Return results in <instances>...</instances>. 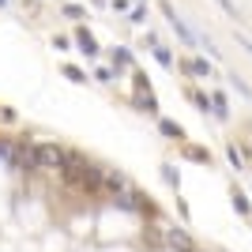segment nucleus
I'll return each mask as SVG.
<instances>
[{
    "label": "nucleus",
    "instance_id": "f257e3e1",
    "mask_svg": "<svg viewBox=\"0 0 252 252\" xmlns=\"http://www.w3.org/2000/svg\"><path fill=\"white\" fill-rule=\"evenodd\" d=\"M68 151H61L57 143H34L31 147V169H61Z\"/></svg>",
    "mask_w": 252,
    "mask_h": 252
},
{
    "label": "nucleus",
    "instance_id": "f03ea898",
    "mask_svg": "<svg viewBox=\"0 0 252 252\" xmlns=\"http://www.w3.org/2000/svg\"><path fill=\"white\" fill-rule=\"evenodd\" d=\"M162 11H166L169 27L177 31V38H181V42L189 45V49H200V45H203V38H196V34H192V27H189V23H185V19H181L177 11H173V4H162Z\"/></svg>",
    "mask_w": 252,
    "mask_h": 252
},
{
    "label": "nucleus",
    "instance_id": "7ed1b4c3",
    "mask_svg": "<svg viewBox=\"0 0 252 252\" xmlns=\"http://www.w3.org/2000/svg\"><path fill=\"white\" fill-rule=\"evenodd\" d=\"M75 42H79V53H87V57H94L98 53V42L91 31H75Z\"/></svg>",
    "mask_w": 252,
    "mask_h": 252
},
{
    "label": "nucleus",
    "instance_id": "20e7f679",
    "mask_svg": "<svg viewBox=\"0 0 252 252\" xmlns=\"http://www.w3.org/2000/svg\"><path fill=\"white\" fill-rule=\"evenodd\" d=\"M181 68H185V72H192V75H211V61H200V57H192V61H185Z\"/></svg>",
    "mask_w": 252,
    "mask_h": 252
},
{
    "label": "nucleus",
    "instance_id": "39448f33",
    "mask_svg": "<svg viewBox=\"0 0 252 252\" xmlns=\"http://www.w3.org/2000/svg\"><path fill=\"white\" fill-rule=\"evenodd\" d=\"M64 75H68L72 83H87V72H83V68H75V64H64Z\"/></svg>",
    "mask_w": 252,
    "mask_h": 252
},
{
    "label": "nucleus",
    "instance_id": "423d86ee",
    "mask_svg": "<svg viewBox=\"0 0 252 252\" xmlns=\"http://www.w3.org/2000/svg\"><path fill=\"white\" fill-rule=\"evenodd\" d=\"M155 57H158V64H162V68H173V53H169L166 45H155Z\"/></svg>",
    "mask_w": 252,
    "mask_h": 252
},
{
    "label": "nucleus",
    "instance_id": "0eeeda50",
    "mask_svg": "<svg viewBox=\"0 0 252 252\" xmlns=\"http://www.w3.org/2000/svg\"><path fill=\"white\" fill-rule=\"evenodd\" d=\"M139 109H143V113H158V102H155V94H151V91L139 98Z\"/></svg>",
    "mask_w": 252,
    "mask_h": 252
},
{
    "label": "nucleus",
    "instance_id": "6e6552de",
    "mask_svg": "<svg viewBox=\"0 0 252 252\" xmlns=\"http://www.w3.org/2000/svg\"><path fill=\"white\" fill-rule=\"evenodd\" d=\"M158 128H162L166 136H173V139H181V136H185V132H181V125H173V121H162Z\"/></svg>",
    "mask_w": 252,
    "mask_h": 252
},
{
    "label": "nucleus",
    "instance_id": "1a4fd4ad",
    "mask_svg": "<svg viewBox=\"0 0 252 252\" xmlns=\"http://www.w3.org/2000/svg\"><path fill=\"white\" fill-rule=\"evenodd\" d=\"M169 245H177V249H185V252L192 249V245H189V237H185V233H177V230L169 233Z\"/></svg>",
    "mask_w": 252,
    "mask_h": 252
},
{
    "label": "nucleus",
    "instance_id": "9d476101",
    "mask_svg": "<svg viewBox=\"0 0 252 252\" xmlns=\"http://www.w3.org/2000/svg\"><path fill=\"white\" fill-rule=\"evenodd\" d=\"M211 105H215V117H226V98L222 94H211Z\"/></svg>",
    "mask_w": 252,
    "mask_h": 252
},
{
    "label": "nucleus",
    "instance_id": "9b49d317",
    "mask_svg": "<svg viewBox=\"0 0 252 252\" xmlns=\"http://www.w3.org/2000/svg\"><path fill=\"white\" fill-rule=\"evenodd\" d=\"M113 64L121 68V64H132V53L128 49H113Z\"/></svg>",
    "mask_w": 252,
    "mask_h": 252
},
{
    "label": "nucleus",
    "instance_id": "f8f14e48",
    "mask_svg": "<svg viewBox=\"0 0 252 252\" xmlns=\"http://www.w3.org/2000/svg\"><path fill=\"white\" fill-rule=\"evenodd\" d=\"M105 185H109L113 192H121V189H125V177H121V173H109V177H105Z\"/></svg>",
    "mask_w": 252,
    "mask_h": 252
},
{
    "label": "nucleus",
    "instance_id": "ddd939ff",
    "mask_svg": "<svg viewBox=\"0 0 252 252\" xmlns=\"http://www.w3.org/2000/svg\"><path fill=\"white\" fill-rule=\"evenodd\" d=\"M64 15H68V19H79V15H83V8H79V4H64Z\"/></svg>",
    "mask_w": 252,
    "mask_h": 252
},
{
    "label": "nucleus",
    "instance_id": "4468645a",
    "mask_svg": "<svg viewBox=\"0 0 252 252\" xmlns=\"http://www.w3.org/2000/svg\"><path fill=\"white\" fill-rule=\"evenodd\" d=\"M219 4H222V11H226L230 19H237V4H233V0H219Z\"/></svg>",
    "mask_w": 252,
    "mask_h": 252
},
{
    "label": "nucleus",
    "instance_id": "2eb2a0df",
    "mask_svg": "<svg viewBox=\"0 0 252 252\" xmlns=\"http://www.w3.org/2000/svg\"><path fill=\"white\" fill-rule=\"evenodd\" d=\"M237 42H241V45H245V49H249V53H252V42H249V38H245V34H241V38H237Z\"/></svg>",
    "mask_w": 252,
    "mask_h": 252
},
{
    "label": "nucleus",
    "instance_id": "dca6fc26",
    "mask_svg": "<svg viewBox=\"0 0 252 252\" xmlns=\"http://www.w3.org/2000/svg\"><path fill=\"white\" fill-rule=\"evenodd\" d=\"M0 4H8V0H0Z\"/></svg>",
    "mask_w": 252,
    "mask_h": 252
}]
</instances>
